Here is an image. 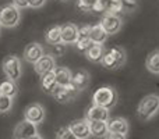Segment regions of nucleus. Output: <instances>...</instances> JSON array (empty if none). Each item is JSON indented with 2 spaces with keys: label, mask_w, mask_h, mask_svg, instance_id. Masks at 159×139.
I'll list each match as a JSON object with an SVG mask.
<instances>
[{
  "label": "nucleus",
  "mask_w": 159,
  "mask_h": 139,
  "mask_svg": "<svg viewBox=\"0 0 159 139\" xmlns=\"http://www.w3.org/2000/svg\"><path fill=\"white\" fill-rule=\"evenodd\" d=\"M159 111V95L157 93H151L147 95L140 100V104L137 107V114L138 118L143 121L151 120L154 115H157Z\"/></svg>",
  "instance_id": "f257e3e1"
},
{
  "label": "nucleus",
  "mask_w": 159,
  "mask_h": 139,
  "mask_svg": "<svg viewBox=\"0 0 159 139\" xmlns=\"http://www.w3.org/2000/svg\"><path fill=\"white\" fill-rule=\"evenodd\" d=\"M126 50L123 47H110V49L105 50V54L101 60V64L107 70H116L120 68L126 63Z\"/></svg>",
  "instance_id": "f03ea898"
},
{
  "label": "nucleus",
  "mask_w": 159,
  "mask_h": 139,
  "mask_svg": "<svg viewBox=\"0 0 159 139\" xmlns=\"http://www.w3.org/2000/svg\"><path fill=\"white\" fill-rule=\"evenodd\" d=\"M92 103L110 110L117 103V92L112 86H101L92 95Z\"/></svg>",
  "instance_id": "7ed1b4c3"
},
{
  "label": "nucleus",
  "mask_w": 159,
  "mask_h": 139,
  "mask_svg": "<svg viewBox=\"0 0 159 139\" xmlns=\"http://www.w3.org/2000/svg\"><path fill=\"white\" fill-rule=\"evenodd\" d=\"M20 20H21L20 8H17L14 4L3 6L0 8V27L14 28L18 25Z\"/></svg>",
  "instance_id": "20e7f679"
},
{
  "label": "nucleus",
  "mask_w": 159,
  "mask_h": 139,
  "mask_svg": "<svg viewBox=\"0 0 159 139\" xmlns=\"http://www.w3.org/2000/svg\"><path fill=\"white\" fill-rule=\"evenodd\" d=\"M2 67H3V72H4V75L8 79H11L14 82L20 79L21 72H22V67H21V60L17 56H14V54L7 56L3 60Z\"/></svg>",
  "instance_id": "39448f33"
},
{
  "label": "nucleus",
  "mask_w": 159,
  "mask_h": 139,
  "mask_svg": "<svg viewBox=\"0 0 159 139\" xmlns=\"http://www.w3.org/2000/svg\"><path fill=\"white\" fill-rule=\"evenodd\" d=\"M78 92L80 90L73 84H67V85H56L50 95L60 103H67L71 99H74L78 95Z\"/></svg>",
  "instance_id": "423d86ee"
},
{
  "label": "nucleus",
  "mask_w": 159,
  "mask_h": 139,
  "mask_svg": "<svg viewBox=\"0 0 159 139\" xmlns=\"http://www.w3.org/2000/svg\"><path fill=\"white\" fill-rule=\"evenodd\" d=\"M45 117H46V111H45L43 106L39 104V103L30 104V106L25 109V111H24V120L30 121V123L35 124V125L43 123Z\"/></svg>",
  "instance_id": "0eeeda50"
},
{
  "label": "nucleus",
  "mask_w": 159,
  "mask_h": 139,
  "mask_svg": "<svg viewBox=\"0 0 159 139\" xmlns=\"http://www.w3.org/2000/svg\"><path fill=\"white\" fill-rule=\"evenodd\" d=\"M38 134V129H36V125L27 120H22L14 127L13 131V138L14 139H28L34 135Z\"/></svg>",
  "instance_id": "6e6552de"
},
{
  "label": "nucleus",
  "mask_w": 159,
  "mask_h": 139,
  "mask_svg": "<svg viewBox=\"0 0 159 139\" xmlns=\"http://www.w3.org/2000/svg\"><path fill=\"white\" fill-rule=\"evenodd\" d=\"M123 21L117 14H106L103 18L101 20V27L105 29L107 35H115L121 29Z\"/></svg>",
  "instance_id": "1a4fd4ad"
},
{
  "label": "nucleus",
  "mask_w": 159,
  "mask_h": 139,
  "mask_svg": "<svg viewBox=\"0 0 159 139\" xmlns=\"http://www.w3.org/2000/svg\"><path fill=\"white\" fill-rule=\"evenodd\" d=\"M69 128H70V131L77 137V139H88L91 137L89 123H88L87 118L73 121V123H70Z\"/></svg>",
  "instance_id": "9d476101"
},
{
  "label": "nucleus",
  "mask_w": 159,
  "mask_h": 139,
  "mask_svg": "<svg viewBox=\"0 0 159 139\" xmlns=\"http://www.w3.org/2000/svg\"><path fill=\"white\" fill-rule=\"evenodd\" d=\"M85 118L88 121H107L109 120V109L92 103V106L88 107Z\"/></svg>",
  "instance_id": "9b49d317"
},
{
  "label": "nucleus",
  "mask_w": 159,
  "mask_h": 139,
  "mask_svg": "<svg viewBox=\"0 0 159 139\" xmlns=\"http://www.w3.org/2000/svg\"><path fill=\"white\" fill-rule=\"evenodd\" d=\"M55 68H56V61L52 54H43L34 64V70H35V72L38 75H43L45 72H49V71Z\"/></svg>",
  "instance_id": "f8f14e48"
},
{
  "label": "nucleus",
  "mask_w": 159,
  "mask_h": 139,
  "mask_svg": "<svg viewBox=\"0 0 159 139\" xmlns=\"http://www.w3.org/2000/svg\"><path fill=\"white\" fill-rule=\"evenodd\" d=\"M78 27L75 24H67L61 27V43L69 46V45H75L78 41Z\"/></svg>",
  "instance_id": "ddd939ff"
},
{
  "label": "nucleus",
  "mask_w": 159,
  "mask_h": 139,
  "mask_svg": "<svg viewBox=\"0 0 159 139\" xmlns=\"http://www.w3.org/2000/svg\"><path fill=\"white\" fill-rule=\"evenodd\" d=\"M43 54H45L43 47H42L39 43H36V42H32V43H30L24 49V59L28 61V63L35 64L36 61H38Z\"/></svg>",
  "instance_id": "4468645a"
},
{
  "label": "nucleus",
  "mask_w": 159,
  "mask_h": 139,
  "mask_svg": "<svg viewBox=\"0 0 159 139\" xmlns=\"http://www.w3.org/2000/svg\"><path fill=\"white\" fill-rule=\"evenodd\" d=\"M107 124V131L109 132H117V134H124L126 135L130 129L129 121L123 117H115L106 121Z\"/></svg>",
  "instance_id": "2eb2a0df"
},
{
  "label": "nucleus",
  "mask_w": 159,
  "mask_h": 139,
  "mask_svg": "<svg viewBox=\"0 0 159 139\" xmlns=\"http://www.w3.org/2000/svg\"><path fill=\"white\" fill-rule=\"evenodd\" d=\"M89 82H91V76L88 74V71H85V70H78L71 75V84L78 90L87 89L89 86Z\"/></svg>",
  "instance_id": "dca6fc26"
},
{
  "label": "nucleus",
  "mask_w": 159,
  "mask_h": 139,
  "mask_svg": "<svg viewBox=\"0 0 159 139\" xmlns=\"http://www.w3.org/2000/svg\"><path fill=\"white\" fill-rule=\"evenodd\" d=\"M89 39L92 41V43H96V45H103L105 42H106L107 33L105 32V29L101 27V24H98V25H91Z\"/></svg>",
  "instance_id": "f3484780"
},
{
  "label": "nucleus",
  "mask_w": 159,
  "mask_h": 139,
  "mask_svg": "<svg viewBox=\"0 0 159 139\" xmlns=\"http://www.w3.org/2000/svg\"><path fill=\"white\" fill-rule=\"evenodd\" d=\"M41 86L42 89L46 93H52V90L55 89V86L57 85L56 82V75H55V70L49 71V72H45L43 75H41Z\"/></svg>",
  "instance_id": "a211bd4d"
},
{
  "label": "nucleus",
  "mask_w": 159,
  "mask_h": 139,
  "mask_svg": "<svg viewBox=\"0 0 159 139\" xmlns=\"http://www.w3.org/2000/svg\"><path fill=\"white\" fill-rule=\"evenodd\" d=\"M105 54V47L102 45H96L93 43L89 49L85 52V56L89 61H93V63H101L102 57Z\"/></svg>",
  "instance_id": "6ab92c4d"
},
{
  "label": "nucleus",
  "mask_w": 159,
  "mask_h": 139,
  "mask_svg": "<svg viewBox=\"0 0 159 139\" xmlns=\"http://www.w3.org/2000/svg\"><path fill=\"white\" fill-rule=\"evenodd\" d=\"M89 123L91 135L95 138H105L107 134V124L106 121H88Z\"/></svg>",
  "instance_id": "aec40b11"
},
{
  "label": "nucleus",
  "mask_w": 159,
  "mask_h": 139,
  "mask_svg": "<svg viewBox=\"0 0 159 139\" xmlns=\"http://www.w3.org/2000/svg\"><path fill=\"white\" fill-rule=\"evenodd\" d=\"M17 93H18V88H17V84L14 81L7 78L0 82V95L14 98V96H17Z\"/></svg>",
  "instance_id": "412c9836"
},
{
  "label": "nucleus",
  "mask_w": 159,
  "mask_h": 139,
  "mask_svg": "<svg viewBox=\"0 0 159 139\" xmlns=\"http://www.w3.org/2000/svg\"><path fill=\"white\" fill-rule=\"evenodd\" d=\"M145 67L149 72L159 75V50H154L149 53L145 60Z\"/></svg>",
  "instance_id": "4be33fe9"
},
{
  "label": "nucleus",
  "mask_w": 159,
  "mask_h": 139,
  "mask_svg": "<svg viewBox=\"0 0 159 139\" xmlns=\"http://www.w3.org/2000/svg\"><path fill=\"white\" fill-rule=\"evenodd\" d=\"M45 39L49 45H57L61 42V27L60 25H53L52 28L46 31Z\"/></svg>",
  "instance_id": "5701e85b"
},
{
  "label": "nucleus",
  "mask_w": 159,
  "mask_h": 139,
  "mask_svg": "<svg viewBox=\"0 0 159 139\" xmlns=\"http://www.w3.org/2000/svg\"><path fill=\"white\" fill-rule=\"evenodd\" d=\"M55 75H56V82L57 85H67L71 84V71L66 67H57L55 68Z\"/></svg>",
  "instance_id": "b1692460"
},
{
  "label": "nucleus",
  "mask_w": 159,
  "mask_h": 139,
  "mask_svg": "<svg viewBox=\"0 0 159 139\" xmlns=\"http://www.w3.org/2000/svg\"><path fill=\"white\" fill-rule=\"evenodd\" d=\"M13 109V98L0 95V113H8Z\"/></svg>",
  "instance_id": "393cba45"
},
{
  "label": "nucleus",
  "mask_w": 159,
  "mask_h": 139,
  "mask_svg": "<svg viewBox=\"0 0 159 139\" xmlns=\"http://www.w3.org/2000/svg\"><path fill=\"white\" fill-rule=\"evenodd\" d=\"M92 41H91L89 38H78V41L75 42V47H77V50L80 52H87L88 49H89L91 46H92Z\"/></svg>",
  "instance_id": "a878e982"
},
{
  "label": "nucleus",
  "mask_w": 159,
  "mask_h": 139,
  "mask_svg": "<svg viewBox=\"0 0 159 139\" xmlns=\"http://www.w3.org/2000/svg\"><path fill=\"white\" fill-rule=\"evenodd\" d=\"M56 139H77V137L70 131L69 127H61L56 134Z\"/></svg>",
  "instance_id": "bb28decb"
},
{
  "label": "nucleus",
  "mask_w": 159,
  "mask_h": 139,
  "mask_svg": "<svg viewBox=\"0 0 159 139\" xmlns=\"http://www.w3.org/2000/svg\"><path fill=\"white\" fill-rule=\"evenodd\" d=\"M96 0H77V7L81 11H92Z\"/></svg>",
  "instance_id": "cd10ccee"
},
{
  "label": "nucleus",
  "mask_w": 159,
  "mask_h": 139,
  "mask_svg": "<svg viewBox=\"0 0 159 139\" xmlns=\"http://www.w3.org/2000/svg\"><path fill=\"white\" fill-rule=\"evenodd\" d=\"M64 46L66 45H63L61 42L57 45H52V56H61L64 53Z\"/></svg>",
  "instance_id": "c85d7f7f"
},
{
  "label": "nucleus",
  "mask_w": 159,
  "mask_h": 139,
  "mask_svg": "<svg viewBox=\"0 0 159 139\" xmlns=\"http://www.w3.org/2000/svg\"><path fill=\"white\" fill-rule=\"evenodd\" d=\"M89 32H91V25H84V27L78 28L80 38H89Z\"/></svg>",
  "instance_id": "c756f323"
},
{
  "label": "nucleus",
  "mask_w": 159,
  "mask_h": 139,
  "mask_svg": "<svg viewBox=\"0 0 159 139\" xmlns=\"http://www.w3.org/2000/svg\"><path fill=\"white\" fill-rule=\"evenodd\" d=\"M121 4H123V8L134 10V8H137L138 3H137V0H121Z\"/></svg>",
  "instance_id": "7c9ffc66"
},
{
  "label": "nucleus",
  "mask_w": 159,
  "mask_h": 139,
  "mask_svg": "<svg viewBox=\"0 0 159 139\" xmlns=\"http://www.w3.org/2000/svg\"><path fill=\"white\" fill-rule=\"evenodd\" d=\"M105 139H126L124 134H117V132H109L105 135Z\"/></svg>",
  "instance_id": "2f4dec72"
},
{
  "label": "nucleus",
  "mask_w": 159,
  "mask_h": 139,
  "mask_svg": "<svg viewBox=\"0 0 159 139\" xmlns=\"http://www.w3.org/2000/svg\"><path fill=\"white\" fill-rule=\"evenodd\" d=\"M13 4L17 8H27L30 6V0H13Z\"/></svg>",
  "instance_id": "473e14b6"
},
{
  "label": "nucleus",
  "mask_w": 159,
  "mask_h": 139,
  "mask_svg": "<svg viewBox=\"0 0 159 139\" xmlns=\"http://www.w3.org/2000/svg\"><path fill=\"white\" fill-rule=\"evenodd\" d=\"M46 0H30V7H34V8H39L45 4Z\"/></svg>",
  "instance_id": "72a5a7b5"
},
{
  "label": "nucleus",
  "mask_w": 159,
  "mask_h": 139,
  "mask_svg": "<svg viewBox=\"0 0 159 139\" xmlns=\"http://www.w3.org/2000/svg\"><path fill=\"white\" fill-rule=\"evenodd\" d=\"M28 139H43V138H42L39 134H36V135H34V137H31V138H28Z\"/></svg>",
  "instance_id": "f704fd0d"
},
{
  "label": "nucleus",
  "mask_w": 159,
  "mask_h": 139,
  "mask_svg": "<svg viewBox=\"0 0 159 139\" xmlns=\"http://www.w3.org/2000/svg\"><path fill=\"white\" fill-rule=\"evenodd\" d=\"M0 28H2V27H0Z\"/></svg>",
  "instance_id": "c9c22d12"
}]
</instances>
